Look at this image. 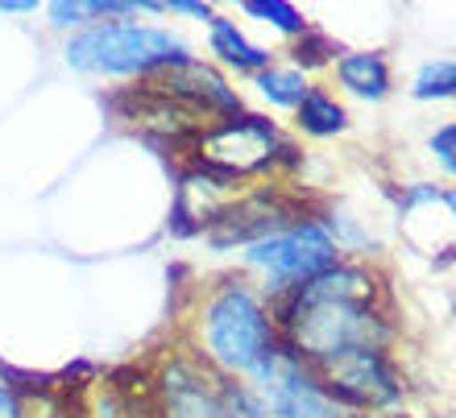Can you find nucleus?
<instances>
[{"instance_id":"9","label":"nucleus","mask_w":456,"mask_h":418,"mask_svg":"<svg viewBox=\"0 0 456 418\" xmlns=\"http://www.w3.org/2000/svg\"><path fill=\"white\" fill-rule=\"evenodd\" d=\"M150 87H158L162 96H170L175 104H183L195 117H237L240 112V96L237 87H228V79L208 67L200 59H187L179 67H167L150 79Z\"/></svg>"},{"instance_id":"21","label":"nucleus","mask_w":456,"mask_h":418,"mask_svg":"<svg viewBox=\"0 0 456 418\" xmlns=\"http://www.w3.org/2000/svg\"><path fill=\"white\" fill-rule=\"evenodd\" d=\"M34 0H0V12H34Z\"/></svg>"},{"instance_id":"20","label":"nucleus","mask_w":456,"mask_h":418,"mask_svg":"<svg viewBox=\"0 0 456 418\" xmlns=\"http://www.w3.org/2000/svg\"><path fill=\"white\" fill-rule=\"evenodd\" d=\"M0 418H25V406H21V398L12 394L9 385H0Z\"/></svg>"},{"instance_id":"3","label":"nucleus","mask_w":456,"mask_h":418,"mask_svg":"<svg viewBox=\"0 0 456 418\" xmlns=\"http://www.w3.org/2000/svg\"><path fill=\"white\" fill-rule=\"evenodd\" d=\"M195 59L191 46L170 29L137 21H96L67 42V67L87 75H150Z\"/></svg>"},{"instance_id":"2","label":"nucleus","mask_w":456,"mask_h":418,"mask_svg":"<svg viewBox=\"0 0 456 418\" xmlns=\"http://www.w3.org/2000/svg\"><path fill=\"white\" fill-rule=\"evenodd\" d=\"M200 344H204L200 357L216 373L253 377L278 352V332L262 294L240 277L220 282L200 311Z\"/></svg>"},{"instance_id":"6","label":"nucleus","mask_w":456,"mask_h":418,"mask_svg":"<svg viewBox=\"0 0 456 418\" xmlns=\"http://www.w3.org/2000/svg\"><path fill=\"white\" fill-rule=\"evenodd\" d=\"M278 154H282V133H278L274 120L257 117V112L224 117L195 137V162L220 170V174L237 182L249 179V174L274 170Z\"/></svg>"},{"instance_id":"17","label":"nucleus","mask_w":456,"mask_h":418,"mask_svg":"<svg viewBox=\"0 0 456 418\" xmlns=\"http://www.w3.org/2000/svg\"><path fill=\"white\" fill-rule=\"evenodd\" d=\"M50 25L54 29H87V4L84 0H59V4H50L46 9Z\"/></svg>"},{"instance_id":"16","label":"nucleus","mask_w":456,"mask_h":418,"mask_svg":"<svg viewBox=\"0 0 456 418\" xmlns=\"http://www.w3.org/2000/svg\"><path fill=\"white\" fill-rule=\"evenodd\" d=\"M337 42L328 34H320V29H307L303 37H295V50H290V59H295V71H320V67H328V62H337Z\"/></svg>"},{"instance_id":"18","label":"nucleus","mask_w":456,"mask_h":418,"mask_svg":"<svg viewBox=\"0 0 456 418\" xmlns=\"http://www.w3.org/2000/svg\"><path fill=\"white\" fill-rule=\"evenodd\" d=\"M432 154H436V162H440V166L448 170V174H452L456 179V125H440V129L432 133Z\"/></svg>"},{"instance_id":"7","label":"nucleus","mask_w":456,"mask_h":418,"mask_svg":"<svg viewBox=\"0 0 456 418\" xmlns=\"http://www.w3.org/2000/svg\"><path fill=\"white\" fill-rule=\"evenodd\" d=\"M249 382H253L249 390L257 394L265 418H370V414H357V410L337 406L324 394L320 377L303 360L282 352V348L253 373Z\"/></svg>"},{"instance_id":"4","label":"nucleus","mask_w":456,"mask_h":418,"mask_svg":"<svg viewBox=\"0 0 456 418\" xmlns=\"http://www.w3.org/2000/svg\"><path fill=\"white\" fill-rule=\"evenodd\" d=\"M158 418H265L249 385L216 373L204 357H170L158 377Z\"/></svg>"},{"instance_id":"11","label":"nucleus","mask_w":456,"mask_h":418,"mask_svg":"<svg viewBox=\"0 0 456 418\" xmlns=\"http://www.w3.org/2000/svg\"><path fill=\"white\" fill-rule=\"evenodd\" d=\"M337 84L345 87L348 96L357 100H370V104H378V100L390 96V67H386L382 54H340L337 59Z\"/></svg>"},{"instance_id":"5","label":"nucleus","mask_w":456,"mask_h":418,"mask_svg":"<svg viewBox=\"0 0 456 418\" xmlns=\"http://www.w3.org/2000/svg\"><path fill=\"white\" fill-rule=\"evenodd\" d=\"M337 261H340V245L324 228V220H303V224L287 228V232H278V237H265L245 249V265H249V269H262L270 294L303 286V282H312L315 274L332 269Z\"/></svg>"},{"instance_id":"13","label":"nucleus","mask_w":456,"mask_h":418,"mask_svg":"<svg viewBox=\"0 0 456 418\" xmlns=\"http://www.w3.org/2000/svg\"><path fill=\"white\" fill-rule=\"evenodd\" d=\"M253 87L274 108H299L303 96L312 92V84H307L295 67H265V71L253 75Z\"/></svg>"},{"instance_id":"15","label":"nucleus","mask_w":456,"mask_h":418,"mask_svg":"<svg viewBox=\"0 0 456 418\" xmlns=\"http://www.w3.org/2000/svg\"><path fill=\"white\" fill-rule=\"evenodd\" d=\"M415 100H452L456 96V59H436L423 62L411 87Z\"/></svg>"},{"instance_id":"22","label":"nucleus","mask_w":456,"mask_h":418,"mask_svg":"<svg viewBox=\"0 0 456 418\" xmlns=\"http://www.w3.org/2000/svg\"><path fill=\"white\" fill-rule=\"evenodd\" d=\"M440 199H444L448 215H452V228H456V187H452V191H440Z\"/></svg>"},{"instance_id":"19","label":"nucleus","mask_w":456,"mask_h":418,"mask_svg":"<svg viewBox=\"0 0 456 418\" xmlns=\"http://www.w3.org/2000/svg\"><path fill=\"white\" fill-rule=\"evenodd\" d=\"M167 12H187V17H204V21H212L216 12H212V4H200V0H170Z\"/></svg>"},{"instance_id":"12","label":"nucleus","mask_w":456,"mask_h":418,"mask_svg":"<svg viewBox=\"0 0 456 418\" xmlns=\"http://www.w3.org/2000/svg\"><path fill=\"white\" fill-rule=\"evenodd\" d=\"M295 125H299L307 137H337L348 129V112L345 104H337V96H328L324 87H312L303 104L295 108Z\"/></svg>"},{"instance_id":"23","label":"nucleus","mask_w":456,"mask_h":418,"mask_svg":"<svg viewBox=\"0 0 456 418\" xmlns=\"http://www.w3.org/2000/svg\"><path fill=\"white\" fill-rule=\"evenodd\" d=\"M125 418H145V414H125Z\"/></svg>"},{"instance_id":"8","label":"nucleus","mask_w":456,"mask_h":418,"mask_svg":"<svg viewBox=\"0 0 456 418\" xmlns=\"http://www.w3.org/2000/svg\"><path fill=\"white\" fill-rule=\"evenodd\" d=\"M320 385L337 406L357 410V414L403 402V377H398L386 352H361L353 360H340L328 373H320Z\"/></svg>"},{"instance_id":"1","label":"nucleus","mask_w":456,"mask_h":418,"mask_svg":"<svg viewBox=\"0 0 456 418\" xmlns=\"http://www.w3.org/2000/svg\"><path fill=\"white\" fill-rule=\"evenodd\" d=\"M382 277L365 265L337 261L295 290L270 294L278 348L320 377L361 352H386L390 319L382 311Z\"/></svg>"},{"instance_id":"14","label":"nucleus","mask_w":456,"mask_h":418,"mask_svg":"<svg viewBox=\"0 0 456 418\" xmlns=\"http://www.w3.org/2000/svg\"><path fill=\"white\" fill-rule=\"evenodd\" d=\"M240 9L249 12V17H257V21L274 25L278 34H287V37H303L307 29H312L307 17H303L295 4H287V0H245Z\"/></svg>"},{"instance_id":"10","label":"nucleus","mask_w":456,"mask_h":418,"mask_svg":"<svg viewBox=\"0 0 456 418\" xmlns=\"http://www.w3.org/2000/svg\"><path fill=\"white\" fill-rule=\"evenodd\" d=\"M208 46H212V54H216L224 67H237V71H265V67H274V54L262 46H253L249 37L237 29V21H228V17H212L208 21Z\"/></svg>"}]
</instances>
